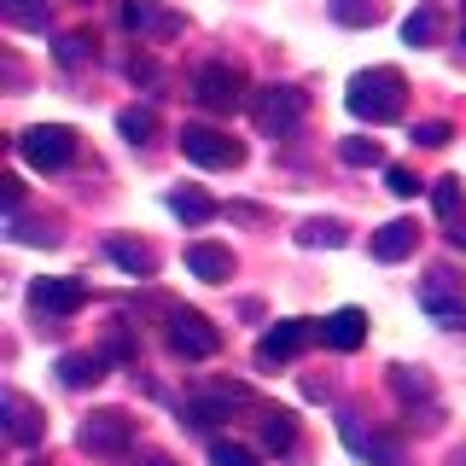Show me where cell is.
Returning <instances> with one entry per match:
<instances>
[{
  "mask_svg": "<svg viewBox=\"0 0 466 466\" xmlns=\"http://www.w3.org/2000/svg\"><path fill=\"white\" fill-rule=\"evenodd\" d=\"M402 99H408V76L390 65H373V70H356L344 87V106L350 116H361V123H397L402 116Z\"/></svg>",
  "mask_w": 466,
  "mask_h": 466,
  "instance_id": "obj_1",
  "label": "cell"
},
{
  "mask_svg": "<svg viewBox=\"0 0 466 466\" xmlns=\"http://www.w3.org/2000/svg\"><path fill=\"white\" fill-rule=\"evenodd\" d=\"M257 128L262 135H274V140H286V135H298L303 128V111H309V99H303V87H291V82H268L257 94Z\"/></svg>",
  "mask_w": 466,
  "mask_h": 466,
  "instance_id": "obj_2",
  "label": "cell"
},
{
  "mask_svg": "<svg viewBox=\"0 0 466 466\" xmlns=\"http://www.w3.org/2000/svg\"><path fill=\"white\" fill-rule=\"evenodd\" d=\"M193 99H198L204 111H216V116H233V111L245 106V76H239V65H228V58H210V65H198Z\"/></svg>",
  "mask_w": 466,
  "mask_h": 466,
  "instance_id": "obj_3",
  "label": "cell"
},
{
  "mask_svg": "<svg viewBox=\"0 0 466 466\" xmlns=\"http://www.w3.org/2000/svg\"><path fill=\"white\" fill-rule=\"evenodd\" d=\"M18 157L29 169H65L70 157H76V128H65V123H35V128H24L18 135Z\"/></svg>",
  "mask_w": 466,
  "mask_h": 466,
  "instance_id": "obj_4",
  "label": "cell"
},
{
  "mask_svg": "<svg viewBox=\"0 0 466 466\" xmlns=\"http://www.w3.org/2000/svg\"><path fill=\"white\" fill-rule=\"evenodd\" d=\"M76 443L87 455H128L135 449V420L123 408H99V414H87L76 426Z\"/></svg>",
  "mask_w": 466,
  "mask_h": 466,
  "instance_id": "obj_5",
  "label": "cell"
},
{
  "mask_svg": "<svg viewBox=\"0 0 466 466\" xmlns=\"http://www.w3.org/2000/svg\"><path fill=\"white\" fill-rule=\"evenodd\" d=\"M420 309H426L443 332H461L466 327V291L455 286V274H449V268H431L426 280H420Z\"/></svg>",
  "mask_w": 466,
  "mask_h": 466,
  "instance_id": "obj_6",
  "label": "cell"
},
{
  "mask_svg": "<svg viewBox=\"0 0 466 466\" xmlns=\"http://www.w3.org/2000/svg\"><path fill=\"white\" fill-rule=\"evenodd\" d=\"M339 437H344V449L356 461H368V466H408V455H402V443L397 437H385V431H368L361 426V414H339Z\"/></svg>",
  "mask_w": 466,
  "mask_h": 466,
  "instance_id": "obj_7",
  "label": "cell"
},
{
  "mask_svg": "<svg viewBox=\"0 0 466 466\" xmlns=\"http://www.w3.org/2000/svg\"><path fill=\"white\" fill-rule=\"evenodd\" d=\"M169 350L187 356V361H210L216 350H222V332H216L198 309H169Z\"/></svg>",
  "mask_w": 466,
  "mask_h": 466,
  "instance_id": "obj_8",
  "label": "cell"
},
{
  "mask_svg": "<svg viewBox=\"0 0 466 466\" xmlns=\"http://www.w3.org/2000/svg\"><path fill=\"white\" fill-rule=\"evenodd\" d=\"M303 344H320V320H274L257 344V368H286Z\"/></svg>",
  "mask_w": 466,
  "mask_h": 466,
  "instance_id": "obj_9",
  "label": "cell"
},
{
  "mask_svg": "<svg viewBox=\"0 0 466 466\" xmlns=\"http://www.w3.org/2000/svg\"><path fill=\"white\" fill-rule=\"evenodd\" d=\"M181 152H187V164H198V169H233L245 157V146L239 140H228L222 128H198V123H187L181 128Z\"/></svg>",
  "mask_w": 466,
  "mask_h": 466,
  "instance_id": "obj_10",
  "label": "cell"
},
{
  "mask_svg": "<svg viewBox=\"0 0 466 466\" xmlns=\"http://www.w3.org/2000/svg\"><path fill=\"white\" fill-rule=\"evenodd\" d=\"M245 397H251L245 385H222V390H204V397H187L181 402V426L210 431V426H222V420H233V408H245Z\"/></svg>",
  "mask_w": 466,
  "mask_h": 466,
  "instance_id": "obj_11",
  "label": "cell"
},
{
  "mask_svg": "<svg viewBox=\"0 0 466 466\" xmlns=\"http://www.w3.org/2000/svg\"><path fill=\"white\" fill-rule=\"evenodd\" d=\"M123 29H135L140 41H175L187 29V18L157 6V0H123Z\"/></svg>",
  "mask_w": 466,
  "mask_h": 466,
  "instance_id": "obj_12",
  "label": "cell"
},
{
  "mask_svg": "<svg viewBox=\"0 0 466 466\" xmlns=\"http://www.w3.org/2000/svg\"><path fill=\"white\" fill-rule=\"evenodd\" d=\"M29 303H35L41 315H76L87 303V286L70 280V274H53V280H35L29 286Z\"/></svg>",
  "mask_w": 466,
  "mask_h": 466,
  "instance_id": "obj_13",
  "label": "cell"
},
{
  "mask_svg": "<svg viewBox=\"0 0 466 466\" xmlns=\"http://www.w3.org/2000/svg\"><path fill=\"white\" fill-rule=\"evenodd\" d=\"M361 339H368V315L356 303H344V309H332L320 320V344L327 350H361Z\"/></svg>",
  "mask_w": 466,
  "mask_h": 466,
  "instance_id": "obj_14",
  "label": "cell"
},
{
  "mask_svg": "<svg viewBox=\"0 0 466 466\" xmlns=\"http://www.w3.org/2000/svg\"><path fill=\"white\" fill-rule=\"evenodd\" d=\"M6 431H12V443H41V431H47V426H41V408L35 402H29L24 397V390H6Z\"/></svg>",
  "mask_w": 466,
  "mask_h": 466,
  "instance_id": "obj_15",
  "label": "cell"
},
{
  "mask_svg": "<svg viewBox=\"0 0 466 466\" xmlns=\"http://www.w3.org/2000/svg\"><path fill=\"white\" fill-rule=\"evenodd\" d=\"M106 257L123 274H135V280H152V274H157V251H152V245H140V239H116V233H111V239H106Z\"/></svg>",
  "mask_w": 466,
  "mask_h": 466,
  "instance_id": "obj_16",
  "label": "cell"
},
{
  "mask_svg": "<svg viewBox=\"0 0 466 466\" xmlns=\"http://www.w3.org/2000/svg\"><path fill=\"white\" fill-rule=\"evenodd\" d=\"M187 268H193L198 280H228V274H233V251L216 245V239H193V245H187Z\"/></svg>",
  "mask_w": 466,
  "mask_h": 466,
  "instance_id": "obj_17",
  "label": "cell"
},
{
  "mask_svg": "<svg viewBox=\"0 0 466 466\" xmlns=\"http://www.w3.org/2000/svg\"><path fill=\"white\" fill-rule=\"evenodd\" d=\"M414 245H420L414 222H385L373 233V262H402V257H414Z\"/></svg>",
  "mask_w": 466,
  "mask_h": 466,
  "instance_id": "obj_18",
  "label": "cell"
},
{
  "mask_svg": "<svg viewBox=\"0 0 466 466\" xmlns=\"http://www.w3.org/2000/svg\"><path fill=\"white\" fill-rule=\"evenodd\" d=\"M431 210H437V222H443V228H461V216H466V187H461V175L431 181Z\"/></svg>",
  "mask_w": 466,
  "mask_h": 466,
  "instance_id": "obj_19",
  "label": "cell"
},
{
  "mask_svg": "<svg viewBox=\"0 0 466 466\" xmlns=\"http://www.w3.org/2000/svg\"><path fill=\"white\" fill-rule=\"evenodd\" d=\"M58 379H65L70 390H87V385H99V379H106V356H76V350H70V356H58Z\"/></svg>",
  "mask_w": 466,
  "mask_h": 466,
  "instance_id": "obj_20",
  "label": "cell"
},
{
  "mask_svg": "<svg viewBox=\"0 0 466 466\" xmlns=\"http://www.w3.org/2000/svg\"><path fill=\"white\" fill-rule=\"evenodd\" d=\"M291 443H298V414H291V408H268V414H262V449H268V455H286Z\"/></svg>",
  "mask_w": 466,
  "mask_h": 466,
  "instance_id": "obj_21",
  "label": "cell"
},
{
  "mask_svg": "<svg viewBox=\"0 0 466 466\" xmlns=\"http://www.w3.org/2000/svg\"><path fill=\"white\" fill-rule=\"evenodd\" d=\"M0 18H6L12 29H47L53 6H47V0H0Z\"/></svg>",
  "mask_w": 466,
  "mask_h": 466,
  "instance_id": "obj_22",
  "label": "cell"
},
{
  "mask_svg": "<svg viewBox=\"0 0 466 466\" xmlns=\"http://www.w3.org/2000/svg\"><path fill=\"white\" fill-rule=\"evenodd\" d=\"M169 210L181 216V222H210V216H216V198L198 193V187H175V193H169Z\"/></svg>",
  "mask_w": 466,
  "mask_h": 466,
  "instance_id": "obj_23",
  "label": "cell"
},
{
  "mask_svg": "<svg viewBox=\"0 0 466 466\" xmlns=\"http://www.w3.org/2000/svg\"><path fill=\"white\" fill-rule=\"evenodd\" d=\"M298 245H309V251H320V245H327V251H339V245H344V222H332V216H315V222L298 228Z\"/></svg>",
  "mask_w": 466,
  "mask_h": 466,
  "instance_id": "obj_24",
  "label": "cell"
},
{
  "mask_svg": "<svg viewBox=\"0 0 466 466\" xmlns=\"http://www.w3.org/2000/svg\"><path fill=\"white\" fill-rule=\"evenodd\" d=\"M332 18L344 29H368V24L385 18V6H379V0H332Z\"/></svg>",
  "mask_w": 466,
  "mask_h": 466,
  "instance_id": "obj_25",
  "label": "cell"
},
{
  "mask_svg": "<svg viewBox=\"0 0 466 466\" xmlns=\"http://www.w3.org/2000/svg\"><path fill=\"white\" fill-rule=\"evenodd\" d=\"M116 128H123V140L146 146V140H152V128H157V111L152 106H128V111H116Z\"/></svg>",
  "mask_w": 466,
  "mask_h": 466,
  "instance_id": "obj_26",
  "label": "cell"
},
{
  "mask_svg": "<svg viewBox=\"0 0 466 466\" xmlns=\"http://www.w3.org/2000/svg\"><path fill=\"white\" fill-rule=\"evenodd\" d=\"M6 233L18 245H58V239H65L58 222H24V216H6Z\"/></svg>",
  "mask_w": 466,
  "mask_h": 466,
  "instance_id": "obj_27",
  "label": "cell"
},
{
  "mask_svg": "<svg viewBox=\"0 0 466 466\" xmlns=\"http://www.w3.org/2000/svg\"><path fill=\"white\" fill-rule=\"evenodd\" d=\"M339 157H344L350 169H373V164H385L379 140H368V135H350V140H339Z\"/></svg>",
  "mask_w": 466,
  "mask_h": 466,
  "instance_id": "obj_28",
  "label": "cell"
},
{
  "mask_svg": "<svg viewBox=\"0 0 466 466\" xmlns=\"http://www.w3.org/2000/svg\"><path fill=\"white\" fill-rule=\"evenodd\" d=\"M390 390L402 402H420V397H431V373L426 368H390Z\"/></svg>",
  "mask_w": 466,
  "mask_h": 466,
  "instance_id": "obj_29",
  "label": "cell"
},
{
  "mask_svg": "<svg viewBox=\"0 0 466 466\" xmlns=\"http://www.w3.org/2000/svg\"><path fill=\"white\" fill-rule=\"evenodd\" d=\"M402 41H408V47H426V41H437V12L420 6L414 18H402Z\"/></svg>",
  "mask_w": 466,
  "mask_h": 466,
  "instance_id": "obj_30",
  "label": "cell"
},
{
  "mask_svg": "<svg viewBox=\"0 0 466 466\" xmlns=\"http://www.w3.org/2000/svg\"><path fill=\"white\" fill-rule=\"evenodd\" d=\"M87 58H94V35H82V29H76V35L58 41V65H65V70H82Z\"/></svg>",
  "mask_w": 466,
  "mask_h": 466,
  "instance_id": "obj_31",
  "label": "cell"
},
{
  "mask_svg": "<svg viewBox=\"0 0 466 466\" xmlns=\"http://www.w3.org/2000/svg\"><path fill=\"white\" fill-rule=\"evenodd\" d=\"M210 461L216 466H257V455L245 443H233V437H216V443H210Z\"/></svg>",
  "mask_w": 466,
  "mask_h": 466,
  "instance_id": "obj_32",
  "label": "cell"
},
{
  "mask_svg": "<svg viewBox=\"0 0 466 466\" xmlns=\"http://www.w3.org/2000/svg\"><path fill=\"white\" fill-rule=\"evenodd\" d=\"M408 140H414V146H426V152H437V146H449V140H455V128H449V123H414V135H408Z\"/></svg>",
  "mask_w": 466,
  "mask_h": 466,
  "instance_id": "obj_33",
  "label": "cell"
},
{
  "mask_svg": "<svg viewBox=\"0 0 466 466\" xmlns=\"http://www.w3.org/2000/svg\"><path fill=\"white\" fill-rule=\"evenodd\" d=\"M385 187H390L397 198H420V181H414V169H402V164H390V169H385Z\"/></svg>",
  "mask_w": 466,
  "mask_h": 466,
  "instance_id": "obj_34",
  "label": "cell"
},
{
  "mask_svg": "<svg viewBox=\"0 0 466 466\" xmlns=\"http://www.w3.org/2000/svg\"><path fill=\"white\" fill-rule=\"evenodd\" d=\"M0 204H6V216L24 210V181H18V175H0Z\"/></svg>",
  "mask_w": 466,
  "mask_h": 466,
  "instance_id": "obj_35",
  "label": "cell"
},
{
  "mask_svg": "<svg viewBox=\"0 0 466 466\" xmlns=\"http://www.w3.org/2000/svg\"><path fill=\"white\" fill-rule=\"evenodd\" d=\"M128 76H135V82H152L157 65H152V58H135V65H128Z\"/></svg>",
  "mask_w": 466,
  "mask_h": 466,
  "instance_id": "obj_36",
  "label": "cell"
},
{
  "mask_svg": "<svg viewBox=\"0 0 466 466\" xmlns=\"http://www.w3.org/2000/svg\"><path fill=\"white\" fill-rule=\"evenodd\" d=\"M449 245H455V251H466V222H461V228H449Z\"/></svg>",
  "mask_w": 466,
  "mask_h": 466,
  "instance_id": "obj_37",
  "label": "cell"
},
{
  "mask_svg": "<svg viewBox=\"0 0 466 466\" xmlns=\"http://www.w3.org/2000/svg\"><path fill=\"white\" fill-rule=\"evenodd\" d=\"M140 466H175L169 455H140Z\"/></svg>",
  "mask_w": 466,
  "mask_h": 466,
  "instance_id": "obj_38",
  "label": "cell"
},
{
  "mask_svg": "<svg viewBox=\"0 0 466 466\" xmlns=\"http://www.w3.org/2000/svg\"><path fill=\"white\" fill-rule=\"evenodd\" d=\"M461 47H466V24H461Z\"/></svg>",
  "mask_w": 466,
  "mask_h": 466,
  "instance_id": "obj_39",
  "label": "cell"
}]
</instances>
